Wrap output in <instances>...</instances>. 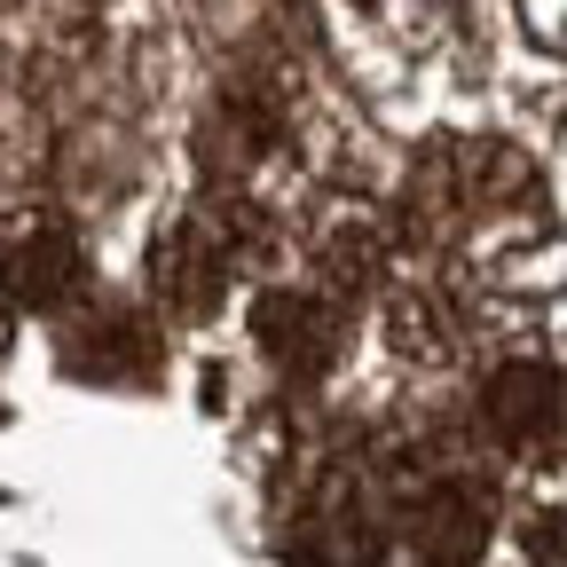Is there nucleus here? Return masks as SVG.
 I'll return each mask as SVG.
<instances>
[{
  "mask_svg": "<svg viewBox=\"0 0 567 567\" xmlns=\"http://www.w3.org/2000/svg\"><path fill=\"white\" fill-rule=\"evenodd\" d=\"M87 252L71 237V221L55 213H24V221H0V284H9L17 308H55L80 292Z\"/></svg>",
  "mask_w": 567,
  "mask_h": 567,
  "instance_id": "f257e3e1",
  "label": "nucleus"
},
{
  "mask_svg": "<svg viewBox=\"0 0 567 567\" xmlns=\"http://www.w3.org/2000/svg\"><path fill=\"white\" fill-rule=\"evenodd\" d=\"M481 417H488V434L505 442V450L536 457V450L559 442L567 402H559V379H551L544 363H505V371L488 379V394H481Z\"/></svg>",
  "mask_w": 567,
  "mask_h": 567,
  "instance_id": "f03ea898",
  "label": "nucleus"
},
{
  "mask_svg": "<svg viewBox=\"0 0 567 567\" xmlns=\"http://www.w3.org/2000/svg\"><path fill=\"white\" fill-rule=\"evenodd\" d=\"M158 300L174 316H205L213 300H221V276H229V245H213L205 221H182L174 237H158Z\"/></svg>",
  "mask_w": 567,
  "mask_h": 567,
  "instance_id": "7ed1b4c3",
  "label": "nucleus"
},
{
  "mask_svg": "<svg viewBox=\"0 0 567 567\" xmlns=\"http://www.w3.org/2000/svg\"><path fill=\"white\" fill-rule=\"evenodd\" d=\"M260 347H268V363H284L292 379H316L339 354V323H331V308H316L300 292H276V300H260Z\"/></svg>",
  "mask_w": 567,
  "mask_h": 567,
  "instance_id": "20e7f679",
  "label": "nucleus"
},
{
  "mask_svg": "<svg viewBox=\"0 0 567 567\" xmlns=\"http://www.w3.org/2000/svg\"><path fill=\"white\" fill-rule=\"evenodd\" d=\"M481 536H488V505L473 488H434L417 505V551L425 559H473Z\"/></svg>",
  "mask_w": 567,
  "mask_h": 567,
  "instance_id": "39448f33",
  "label": "nucleus"
},
{
  "mask_svg": "<svg viewBox=\"0 0 567 567\" xmlns=\"http://www.w3.org/2000/svg\"><path fill=\"white\" fill-rule=\"evenodd\" d=\"M371 9H379V17H386L402 40H425V32H434V24L457 9V0H371Z\"/></svg>",
  "mask_w": 567,
  "mask_h": 567,
  "instance_id": "423d86ee",
  "label": "nucleus"
},
{
  "mask_svg": "<svg viewBox=\"0 0 567 567\" xmlns=\"http://www.w3.org/2000/svg\"><path fill=\"white\" fill-rule=\"evenodd\" d=\"M520 544H528V559H559L567 567V513H536Z\"/></svg>",
  "mask_w": 567,
  "mask_h": 567,
  "instance_id": "0eeeda50",
  "label": "nucleus"
},
{
  "mask_svg": "<svg viewBox=\"0 0 567 567\" xmlns=\"http://www.w3.org/2000/svg\"><path fill=\"white\" fill-rule=\"evenodd\" d=\"M520 17H528V32H536L544 48L567 55V0H520Z\"/></svg>",
  "mask_w": 567,
  "mask_h": 567,
  "instance_id": "6e6552de",
  "label": "nucleus"
}]
</instances>
